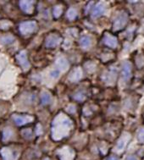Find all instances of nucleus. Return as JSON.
Returning a JSON list of instances; mask_svg holds the SVG:
<instances>
[{"mask_svg":"<svg viewBox=\"0 0 144 160\" xmlns=\"http://www.w3.org/2000/svg\"><path fill=\"white\" fill-rule=\"evenodd\" d=\"M50 75H51V76H52L53 78H57L59 75V70H53V71H52V72L50 73Z\"/></svg>","mask_w":144,"mask_h":160,"instance_id":"obj_26","label":"nucleus"},{"mask_svg":"<svg viewBox=\"0 0 144 160\" xmlns=\"http://www.w3.org/2000/svg\"><path fill=\"white\" fill-rule=\"evenodd\" d=\"M16 59L24 70H27L30 68V63L27 58V54L26 51H21L16 55Z\"/></svg>","mask_w":144,"mask_h":160,"instance_id":"obj_10","label":"nucleus"},{"mask_svg":"<svg viewBox=\"0 0 144 160\" xmlns=\"http://www.w3.org/2000/svg\"><path fill=\"white\" fill-rule=\"evenodd\" d=\"M137 138V141H138L139 143L144 144V127H142V128L139 129Z\"/></svg>","mask_w":144,"mask_h":160,"instance_id":"obj_22","label":"nucleus"},{"mask_svg":"<svg viewBox=\"0 0 144 160\" xmlns=\"http://www.w3.org/2000/svg\"><path fill=\"white\" fill-rule=\"evenodd\" d=\"M92 40L88 36H84L80 39V46L83 48H88L91 46Z\"/></svg>","mask_w":144,"mask_h":160,"instance_id":"obj_16","label":"nucleus"},{"mask_svg":"<svg viewBox=\"0 0 144 160\" xmlns=\"http://www.w3.org/2000/svg\"><path fill=\"white\" fill-rule=\"evenodd\" d=\"M0 154L3 160H17L19 152L11 148L4 147L0 150Z\"/></svg>","mask_w":144,"mask_h":160,"instance_id":"obj_5","label":"nucleus"},{"mask_svg":"<svg viewBox=\"0 0 144 160\" xmlns=\"http://www.w3.org/2000/svg\"><path fill=\"white\" fill-rule=\"evenodd\" d=\"M74 98L77 100V101H83L85 99V95L83 94L82 92H77L75 96H74Z\"/></svg>","mask_w":144,"mask_h":160,"instance_id":"obj_24","label":"nucleus"},{"mask_svg":"<svg viewBox=\"0 0 144 160\" xmlns=\"http://www.w3.org/2000/svg\"><path fill=\"white\" fill-rule=\"evenodd\" d=\"M13 136V131H12L11 128L9 127H7L3 130V141H8Z\"/></svg>","mask_w":144,"mask_h":160,"instance_id":"obj_18","label":"nucleus"},{"mask_svg":"<svg viewBox=\"0 0 144 160\" xmlns=\"http://www.w3.org/2000/svg\"><path fill=\"white\" fill-rule=\"evenodd\" d=\"M105 160H119V158L115 157V156H110V157H109L108 158H106Z\"/></svg>","mask_w":144,"mask_h":160,"instance_id":"obj_29","label":"nucleus"},{"mask_svg":"<svg viewBox=\"0 0 144 160\" xmlns=\"http://www.w3.org/2000/svg\"><path fill=\"white\" fill-rule=\"evenodd\" d=\"M131 141V135L129 133H124L121 137V138L118 140L117 144L115 147V150L118 152H122L127 148V144Z\"/></svg>","mask_w":144,"mask_h":160,"instance_id":"obj_6","label":"nucleus"},{"mask_svg":"<svg viewBox=\"0 0 144 160\" xmlns=\"http://www.w3.org/2000/svg\"><path fill=\"white\" fill-rule=\"evenodd\" d=\"M21 135H22L24 138H26V139H31V138L32 137V131L31 129H26V130H23V131H22Z\"/></svg>","mask_w":144,"mask_h":160,"instance_id":"obj_23","label":"nucleus"},{"mask_svg":"<svg viewBox=\"0 0 144 160\" xmlns=\"http://www.w3.org/2000/svg\"><path fill=\"white\" fill-rule=\"evenodd\" d=\"M82 76V70L80 67H77L71 71L69 76V80L72 82H78L81 80Z\"/></svg>","mask_w":144,"mask_h":160,"instance_id":"obj_13","label":"nucleus"},{"mask_svg":"<svg viewBox=\"0 0 144 160\" xmlns=\"http://www.w3.org/2000/svg\"><path fill=\"white\" fill-rule=\"evenodd\" d=\"M62 13H63V8H62V6L56 5L53 7V15L54 17L59 18L62 15Z\"/></svg>","mask_w":144,"mask_h":160,"instance_id":"obj_20","label":"nucleus"},{"mask_svg":"<svg viewBox=\"0 0 144 160\" xmlns=\"http://www.w3.org/2000/svg\"><path fill=\"white\" fill-rule=\"evenodd\" d=\"M61 42V38L57 34H50L49 36H47L45 41V45L47 48H55Z\"/></svg>","mask_w":144,"mask_h":160,"instance_id":"obj_8","label":"nucleus"},{"mask_svg":"<svg viewBox=\"0 0 144 160\" xmlns=\"http://www.w3.org/2000/svg\"><path fill=\"white\" fill-rule=\"evenodd\" d=\"M127 160H137V158L135 156H133V155H130V156L127 157Z\"/></svg>","mask_w":144,"mask_h":160,"instance_id":"obj_28","label":"nucleus"},{"mask_svg":"<svg viewBox=\"0 0 144 160\" xmlns=\"http://www.w3.org/2000/svg\"><path fill=\"white\" fill-rule=\"evenodd\" d=\"M59 160H75V152L69 147L62 148L58 152Z\"/></svg>","mask_w":144,"mask_h":160,"instance_id":"obj_7","label":"nucleus"},{"mask_svg":"<svg viewBox=\"0 0 144 160\" xmlns=\"http://www.w3.org/2000/svg\"><path fill=\"white\" fill-rule=\"evenodd\" d=\"M13 120L18 126H22L28 124V123L32 122L34 120V117L32 115H28V114H15L12 115Z\"/></svg>","mask_w":144,"mask_h":160,"instance_id":"obj_4","label":"nucleus"},{"mask_svg":"<svg viewBox=\"0 0 144 160\" xmlns=\"http://www.w3.org/2000/svg\"><path fill=\"white\" fill-rule=\"evenodd\" d=\"M36 131H37V135L42 134V130L41 129V125H37V129H36Z\"/></svg>","mask_w":144,"mask_h":160,"instance_id":"obj_27","label":"nucleus"},{"mask_svg":"<svg viewBox=\"0 0 144 160\" xmlns=\"http://www.w3.org/2000/svg\"><path fill=\"white\" fill-rule=\"evenodd\" d=\"M56 66L58 68V70L60 71H65L69 68V63L67 59L63 57H60L56 60Z\"/></svg>","mask_w":144,"mask_h":160,"instance_id":"obj_15","label":"nucleus"},{"mask_svg":"<svg viewBox=\"0 0 144 160\" xmlns=\"http://www.w3.org/2000/svg\"><path fill=\"white\" fill-rule=\"evenodd\" d=\"M77 16V10L74 8H71L67 11V18L71 21H73L75 20Z\"/></svg>","mask_w":144,"mask_h":160,"instance_id":"obj_19","label":"nucleus"},{"mask_svg":"<svg viewBox=\"0 0 144 160\" xmlns=\"http://www.w3.org/2000/svg\"><path fill=\"white\" fill-rule=\"evenodd\" d=\"M128 22V14L127 12H122L115 18L113 24V30L115 32H119L125 28Z\"/></svg>","mask_w":144,"mask_h":160,"instance_id":"obj_3","label":"nucleus"},{"mask_svg":"<svg viewBox=\"0 0 144 160\" xmlns=\"http://www.w3.org/2000/svg\"><path fill=\"white\" fill-rule=\"evenodd\" d=\"M104 12H105V6L103 3H99L93 8L92 15L93 18H97L103 15Z\"/></svg>","mask_w":144,"mask_h":160,"instance_id":"obj_14","label":"nucleus"},{"mask_svg":"<svg viewBox=\"0 0 144 160\" xmlns=\"http://www.w3.org/2000/svg\"><path fill=\"white\" fill-rule=\"evenodd\" d=\"M41 102L43 105L48 104L51 102V95H50L49 93L47 92H44L42 93Z\"/></svg>","mask_w":144,"mask_h":160,"instance_id":"obj_17","label":"nucleus"},{"mask_svg":"<svg viewBox=\"0 0 144 160\" xmlns=\"http://www.w3.org/2000/svg\"><path fill=\"white\" fill-rule=\"evenodd\" d=\"M34 2L33 1H26V0H23V1H20V8L21 9V10L27 14H32L33 12V9H34Z\"/></svg>","mask_w":144,"mask_h":160,"instance_id":"obj_12","label":"nucleus"},{"mask_svg":"<svg viewBox=\"0 0 144 160\" xmlns=\"http://www.w3.org/2000/svg\"><path fill=\"white\" fill-rule=\"evenodd\" d=\"M0 41L3 44H10L15 41V38L13 36H5L1 38Z\"/></svg>","mask_w":144,"mask_h":160,"instance_id":"obj_21","label":"nucleus"},{"mask_svg":"<svg viewBox=\"0 0 144 160\" xmlns=\"http://www.w3.org/2000/svg\"><path fill=\"white\" fill-rule=\"evenodd\" d=\"M142 59L144 60V56H140L138 58V60H137V64L139 68L142 67L144 65V61H142Z\"/></svg>","mask_w":144,"mask_h":160,"instance_id":"obj_25","label":"nucleus"},{"mask_svg":"<svg viewBox=\"0 0 144 160\" xmlns=\"http://www.w3.org/2000/svg\"><path fill=\"white\" fill-rule=\"evenodd\" d=\"M37 29V24L35 21H24L20 24L19 26V31L21 35L29 36L32 34Z\"/></svg>","mask_w":144,"mask_h":160,"instance_id":"obj_2","label":"nucleus"},{"mask_svg":"<svg viewBox=\"0 0 144 160\" xmlns=\"http://www.w3.org/2000/svg\"><path fill=\"white\" fill-rule=\"evenodd\" d=\"M73 128V123L68 116L59 114L52 123V137L54 141H60L70 134Z\"/></svg>","mask_w":144,"mask_h":160,"instance_id":"obj_1","label":"nucleus"},{"mask_svg":"<svg viewBox=\"0 0 144 160\" xmlns=\"http://www.w3.org/2000/svg\"><path fill=\"white\" fill-rule=\"evenodd\" d=\"M132 75V64L128 61L124 62L122 64V69H121V76L124 81H129Z\"/></svg>","mask_w":144,"mask_h":160,"instance_id":"obj_9","label":"nucleus"},{"mask_svg":"<svg viewBox=\"0 0 144 160\" xmlns=\"http://www.w3.org/2000/svg\"><path fill=\"white\" fill-rule=\"evenodd\" d=\"M103 42L106 46H108L110 48H116L118 46V40L115 36H113L110 33H106L103 37Z\"/></svg>","mask_w":144,"mask_h":160,"instance_id":"obj_11","label":"nucleus"}]
</instances>
